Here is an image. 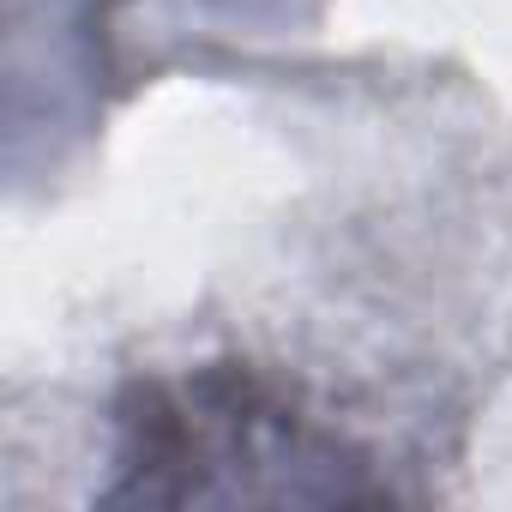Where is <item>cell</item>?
<instances>
[{
	"instance_id": "1",
	"label": "cell",
	"mask_w": 512,
	"mask_h": 512,
	"mask_svg": "<svg viewBox=\"0 0 512 512\" xmlns=\"http://www.w3.org/2000/svg\"><path fill=\"white\" fill-rule=\"evenodd\" d=\"M109 500H374L368 452L302 416L247 368L151 380L121 410Z\"/></svg>"
}]
</instances>
